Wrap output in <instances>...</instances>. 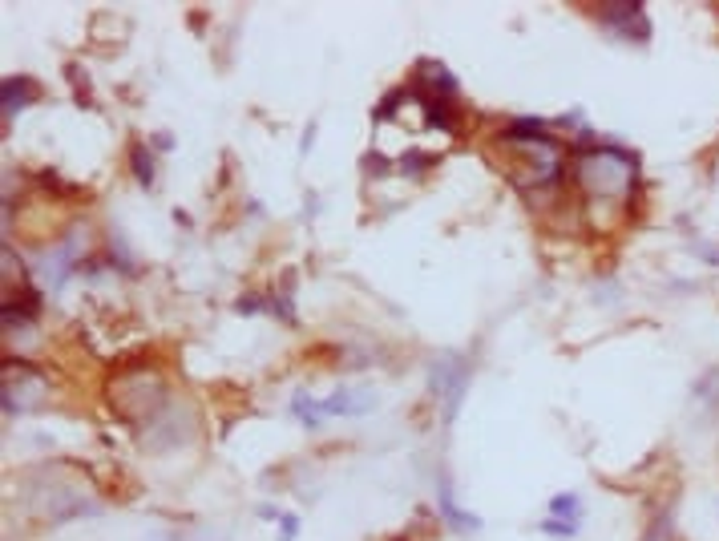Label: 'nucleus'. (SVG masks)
Here are the masks:
<instances>
[{"mask_svg": "<svg viewBox=\"0 0 719 541\" xmlns=\"http://www.w3.org/2000/svg\"><path fill=\"white\" fill-rule=\"evenodd\" d=\"M291 416L303 421V429H324V408H319V400H311V392H296L291 396Z\"/></svg>", "mask_w": 719, "mask_h": 541, "instance_id": "12", "label": "nucleus"}, {"mask_svg": "<svg viewBox=\"0 0 719 541\" xmlns=\"http://www.w3.org/2000/svg\"><path fill=\"white\" fill-rule=\"evenodd\" d=\"M154 146H158V150H170V146H175V138L162 134V138H154Z\"/></svg>", "mask_w": 719, "mask_h": 541, "instance_id": "20", "label": "nucleus"}, {"mask_svg": "<svg viewBox=\"0 0 719 541\" xmlns=\"http://www.w3.org/2000/svg\"><path fill=\"white\" fill-rule=\"evenodd\" d=\"M599 21L619 33V37H627V33H635V41L651 37V21L643 16V5H606L599 8Z\"/></svg>", "mask_w": 719, "mask_h": 541, "instance_id": "8", "label": "nucleus"}, {"mask_svg": "<svg viewBox=\"0 0 719 541\" xmlns=\"http://www.w3.org/2000/svg\"><path fill=\"white\" fill-rule=\"evenodd\" d=\"M311 142H316V126H307V134H303V142H299V154H307Z\"/></svg>", "mask_w": 719, "mask_h": 541, "instance_id": "19", "label": "nucleus"}, {"mask_svg": "<svg viewBox=\"0 0 719 541\" xmlns=\"http://www.w3.org/2000/svg\"><path fill=\"white\" fill-rule=\"evenodd\" d=\"M33 497V509L41 513L45 521H53V526H61V521H73V517H93V513H101V501L90 493L85 485H41V489H29Z\"/></svg>", "mask_w": 719, "mask_h": 541, "instance_id": "4", "label": "nucleus"}, {"mask_svg": "<svg viewBox=\"0 0 719 541\" xmlns=\"http://www.w3.org/2000/svg\"><path fill=\"white\" fill-rule=\"evenodd\" d=\"M501 146V162H506V174L517 182L522 190H538L550 186L562 174V150L553 138H497Z\"/></svg>", "mask_w": 719, "mask_h": 541, "instance_id": "3", "label": "nucleus"}, {"mask_svg": "<svg viewBox=\"0 0 719 541\" xmlns=\"http://www.w3.org/2000/svg\"><path fill=\"white\" fill-rule=\"evenodd\" d=\"M33 81L29 77H8L5 81V90H0V98H5V118H13V113H21L24 106L33 101Z\"/></svg>", "mask_w": 719, "mask_h": 541, "instance_id": "11", "label": "nucleus"}, {"mask_svg": "<svg viewBox=\"0 0 719 541\" xmlns=\"http://www.w3.org/2000/svg\"><path fill=\"white\" fill-rule=\"evenodd\" d=\"M542 534H550V537H574V534H578V521H558V517H550V521H542Z\"/></svg>", "mask_w": 719, "mask_h": 541, "instance_id": "16", "label": "nucleus"}, {"mask_svg": "<svg viewBox=\"0 0 719 541\" xmlns=\"http://www.w3.org/2000/svg\"><path fill=\"white\" fill-rule=\"evenodd\" d=\"M49 396V384H45V372L37 368V364L29 360H8L5 364V416L13 421V416L21 413H33V408H41Z\"/></svg>", "mask_w": 719, "mask_h": 541, "instance_id": "5", "label": "nucleus"}, {"mask_svg": "<svg viewBox=\"0 0 719 541\" xmlns=\"http://www.w3.org/2000/svg\"><path fill=\"white\" fill-rule=\"evenodd\" d=\"M255 513H259L263 521H279V517H283V513L275 509V505H267V501H263V505H255Z\"/></svg>", "mask_w": 719, "mask_h": 541, "instance_id": "18", "label": "nucleus"}, {"mask_svg": "<svg viewBox=\"0 0 719 541\" xmlns=\"http://www.w3.org/2000/svg\"><path fill=\"white\" fill-rule=\"evenodd\" d=\"M574 182L582 186V195L591 203L622 211L630 203V195H635L639 162L622 146H586L574 158Z\"/></svg>", "mask_w": 719, "mask_h": 541, "instance_id": "1", "label": "nucleus"}, {"mask_svg": "<svg viewBox=\"0 0 719 541\" xmlns=\"http://www.w3.org/2000/svg\"><path fill=\"white\" fill-rule=\"evenodd\" d=\"M296 534H299V517L296 513H283L279 517V541H296Z\"/></svg>", "mask_w": 719, "mask_h": 541, "instance_id": "17", "label": "nucleus"}, {"mask_svg": "<svg viewBox=\"0 0 719 541\" xmlns=\"http://www.w3.org/2000/svg\"><path fill=\"white\" fill-rule=\"evenodd\" d=\"M150 541H219L211 529H182V534H154Z\"/></svg>", "mask_w": 719, "mask_h": 541, "instance_id": "15", "label": "nucleus"}, {"mask_svg": "<svg viewBox=\"0 0 719 541\" xmlns=\"http://www.w3.org/2000/svg\"><path fill=\"white\" fill-rule=\"evenodd\" d=\"M380 404V396L372 388H336L327 400H319L324 416H364Z\"/></svg>", "mask_w": 719, "mask_h": 541, "instance_id": "9", "label": "nucleus"}, {"mask_svg": "<svg viewBox=\"0 0 719 541\" xmlns=\"http://www.w3.org/2000/svg\"><path fill=\"white\" fill-rule=\"evenodd\" d=\"M129 158H134V178L142 182V186H154V158H150V150H146V146H134V154H129Z\"/></svg>", "mask_w": 719, "mask_h": 541, "instance_id": "14", "label": "nucleus"}, {"mask_svg": "<svg viewBox=\"0 0 719 541\" xmlns=\"http://www.w3.org/2000/svg\"><path fill=\"white\" fill-rule=\"evenodd\" d=\"M190 436H194V408L170 396V404L146 424L137 441H142L146 452H170V449H178V444H186Z\"/></svg>", "mask_w": 719, "mask_h": 541, "instance_id": "6", "label": "nucleus"}, {"mask_svg": "<svg viewBox=\"0 0 719 541\" xmlns=\"http://www.w3.org/2000/svg\"><path fill=\"white\" fill-rule=\"evenodd\" d=\"M437 505H440V513H445V521L453 529H461V534H478L481 529V521L473 517L469 509H461V505H457V493H453V481H449L445 473L437 477Z\"/></svg>", "mask_w": 719, "mask_h": 541, "instance_id": "10", "label": "nucleus"}, {"mask_svg": "<svg viewBox=\"0 0 719 541\" xmlns=\"http://www.w3.org/2000/svg\"><path fill=\"white\" fill-rule=\"evenodd\" d=\"M106 404L121 424H146L170 404V384L154 364H126L106 380Z\"/></svg>", "mask_w": 719, "mask_h": 541, "instance_id": "2", "label": "nucleus"}, {"mask_svg": "<svg viewBox=\"0 0 719 541\" xmlns=\"http://www.w3.org/2000/svg\"><path fill=\"white\" fill-rule=\"evenodd\" d=\"M550 513L558 521H582V497H578V493H558L550 501Z\"/></svg>", "mask_w": 719, "mask_h": 541, "instance_id": "13", "label": "nucleus"}, {"mask_svg": "<svg viewBox=\"0 0 719 541\" xmlns=\"http://www.w3.org/2000/svg\"><path fill=\"white\" fill-rule=\"evenodd\" d=\"M465 384H469V364L461 360V356H437L429 368V392L440 400V416H445V424H453L457 408H461L465 400Z\"/></svg>", "mask_w": 719, "mask_h": 541, "instance_id": "7", "label": "nucleus"}]
</instances>
